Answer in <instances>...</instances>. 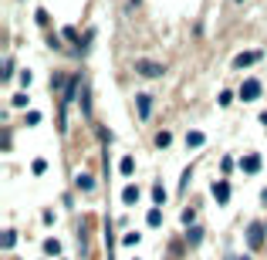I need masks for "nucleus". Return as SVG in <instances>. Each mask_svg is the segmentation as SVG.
I'll return each instance as SVG.
<instances>
[{
	"label": "nucleus",
	"instance_id": "f257e3e1",
	"mask_svg": "<svg viewBox=\"0 0 267 260\" xmlns=\"http://www.w3.org/2000/svg\"><path fill=\"white\" fill-rule=\"evenodd\" d=\"M135 71L142 74V78H162V64H156V61H135Z\"/></svg>",
	"mask_w": 267,
	"mask_h": 260
},
{
	"label": "nucleus",
	"instance_id": "f03ea898",
	"mask_svg": "<svg viewBox=\"0 0 267 260\" xmlns=\"http://www.w3.org/2000/svg\"><path fill=\"white\" fill-rule=\"evenodd\" d=\"M240 98H244V102H254V98H261V81H257V78H247V81L240 85Z\"/></svg>",
	"mask_w": 267,
	"mask_h": 260
},
{
	"label": "nucleus",
	"instance_id": "7ed1b4c3",
	"mask_svg": "<svg viewBox=\"0 0 267 260\" xmlns=\"http://www.w3.org/2000/svg\"><path fill=\"white\" fill-rule=\"evenodd\" d=\"M264 233H267V223H250V230H247L250 247H261L264 243Z\"/></svg>",
	"mask_w": 267,
	"mask_h": 260
},
{
	"label": "nucleus",
	"instance_id": "20e7f679",
	"mask_svg": "<svg viewBox=\"0 0 267 260\" xmlns=\"http://www.w3.org/2000/svg\"><path fill=\"white\" fill-rule=\"evenodd\" d=\"M135 105H139V118H149V115H153V98H149L146 92L135 95Z\"/></svg>",
	"mask_w": 267,
	"mask_h": 260
},
{
	"label": "nucleus",
	"instance_id": "39448f33",
	"mask_svg": "<svg viewBox=\"0 0 267 260\" xmlns=\"http://www.w3.org/2000/svg\"><path fill=\"white\" fill-rule=\"evenodd\" d=\"M261 57H264V51H244L240 57H233V68H247V64L261 61Z\"/></svg>",
	"mask_w": 267,
	"mask_h": 260
},
{
	"label": "nucleus",
	"instance_id": "423d86ee",
	"mask_svg": "<svg viewBox=\"0 0 267 260\" xmlns=\"http://www.w3.org/2000/svg\"><path fill=\"white\" fill-rule=\"evenodd\" d=\"M75 186L81 189V193H92V186H95V179H92L88 172H78V176H75Z\"/></svg>",
	"mask_w": 267,
	"mask_h": 260
},
{
	"label": "nucleus",
	"instance_id": "0eeeda50",
	"mask_svg": "<svg viewBox=\"0 0 267 260\" xmlns=\"http://www.w3.org/2000/svg\"><path fill=\"white\" fill-rule=\"evenodd\" d=\"M213 196H216V203H227L230 200V186L227 183H213Z\"/></svg>",
	"mask_w": 267,
	"mask_h": 260
},
{
	"label": "nucleus",
	"instance_id": "6e6552de",
	"mask_svg": "<svg viewBox=\"0 0 267 260\" xmlns=\"http://www.w3.org/2000/svg\"><path fill=\"white\" fill-rule=\"evenodd\" d=\"M122 203H139V186H125V189H122Z\"/></svg>",
	"mask_w": 267,
	"mask_h": 260
},
{
	"label": "nucleus",
	"instance_id": "1a4fd4ad",
	"mask_svg": "<svg viewBox=\"0 0 267 260\" xmlns=\"http://www.w3.org/2000/svg\"><path fill=\"white\" fill-rule=\"evenodd\" d=\"M240 166H244V172H257V169H261V156H244Z\"/></svg>",
	"mask_w": 267,
	"mask_h": 260
},
{
	"label": "nucleus",
	"instance_id": "9d476101",
	"mask_svg": "<svg viewBox=\"0 0 267 260\" xmlns=\"http://www.w3.org/2000/svg\"><path fill=\"white\" fill-rule=\"evenodd\" d=\"M203 142H207V135H203V132H190V135H186V146H190V149H200Z\"/></svg>",
	"mask_w": 267,
	"mask_h": 260
},
{
	"label": "nucleus",
	"instance_id": "9b49d317",
	"mask_svg": "<svg viewBox=\"0 0 267 260\" xmlns=\"http://www.w3.org/2000/svg\"><path fill=\"white\" fill-rule=\"evenodd\" d=\"M118 169H122V176H132V172H135V159H132V156H125V159L118 162Z\"/></svg>",
	"mask_w": 267,
	"mask_h": 260
},
{
	"label": "nucleus",
	"instance_id": "f8f14e48",
	"mask_svg": "<svg viewBox=\"0 0 267 260\" xmlns=\"http://www.w3.org/2000/svg\"><path fill=\"white\" fill-rule=\"evenodd\" d=\"M153 200H156L159 206L166 203V189H162V183H156V186H153Z\"/></svg>",
	"mask_w": 267,
	"mask_h": 260
},
{
	"label": "nucleus",
	"instance_id": "ddd939ff",
	"mask_svg": "<svg viewBox=\"0 0 267 260\" xmlns=\"http://www.w3.org/2000/svg\"><path fill=\"white\" fill-rule=\"evenodd\" d=\"M44 254L57 257V254H61V243H57V240H44Z\"/></svg>",
	"mask_w": 267,
	"mask_h": 260
},
{
	"label": "nucleus",
	"instance_id": "4468645a",
	"mask_svg": "<svg viewBox=\"0 0 267 260\" xmlns=\"http://www.w3.org/2000/svg\"><path fill=\"white\" fill-rule=\"evenodd\" d=\"M169 142H172V135H169V132H159V135H156V146H159V149H166Z\"/></svg>",
	"mask_w": 267,
	"mask_h": 260
},
{
	"label": "nucleus",
	"instance_id": "2eb2a0df",
	"mask_svg": "<svg viewBox=\"0 0 267 260\" xmlns=\"http://www.w3.org/2000/svg\"><path fill=\"white\" fill-rule=\"evenodd\" d=\"M146 220H149V226H159V223H162V213H159V209H149Z\"/></svg>",
	"mask_w": 267,
	"mask_h": 260
},
{
	"label": "nucleus",
	"instance_id": "dca6fc26",
	"mask_svg": "<svg viewBox=\"0 0 267 260\" xmlns=\"http://www.w3.org/2000/svg\"><path fill=\"white\" fill-rule=\"evenodd\" d=\"M200 237H203V230H200V226H193L190 233H186V240H190V243H200Z\"/></svg>",
	"mask_w": 267,
	"mask_h": 260
},
{
	"label": "nucleus",
	"instance_id": "f3484780",
	"mask_svg": "<svg viewBox=\"0 0 267 260\" xmlns=\"http://www.w3.org/2000/svg\"><path fill=\"white\" fill-rule=\"evenodd\" d=\"M142 240V237H139V233H125V237H122V243H125V247H135V243Z\"/></svg>",
	"mask_w": 267,
	"mask_h": 260
},
{
	"label": "nucleus",
	"instance_id": "a211bd4d",
	"mask_svg": "<svg viewBox=\"0 0 267 260\" xmlns=\"http://www.w3.org/2000/svg\"><path fill=\"white\" fill-rule=\"evenodd\" d=\"M14 243H17V233H14V230H7V237H3V247H7V250H10V247H14Z\"/></svg>",
	"mask_w": 267,
	"mask_h": 260
},
{
	"label": "nucleus",
	"instance_id": "6ab92c4d",
	"mask_svg": "<svg viewBox=\"0 0 267 260\" xmlns=\"http://www.w3.org/2000/svg\"><path fill=\"white\" fill-rule=\"evenodd\" d=\"M27 105V95H14V108H24Z\"/></svg>",
	"mask_w": 267,
	"mask_h": 260
},
{
	"label": "nucleus",
	"instance_id": "aec40b11",
	"mask_svg": "<svg viewBox=\"0 0 267 260\" xmlns=\"http://www.w3.org/2000/svg\"><path fill=\"white\" fill-rule=\"evenodd\" d=\"M44 169H48V162H44V159H34V172H38V176L44 172Z\"/></svg>",
	"mask_w": 267,
	"mask_h": 260
},
{
	"label": "nucleus",
	"instance_id": "412c9836",
	"mask_svg": "<svg viewBox=\"0 0 267 260\" xmlns=\"http://www.w3.org/2000/svg\"><path fill=\"white\" fill-rule=\"evenodd\" d=\"M261 125H264V129H267V111H264V115H261Z\"/></svg>",
	"mask_w": 267,
	"mask_h": 260
}]
</instances>
